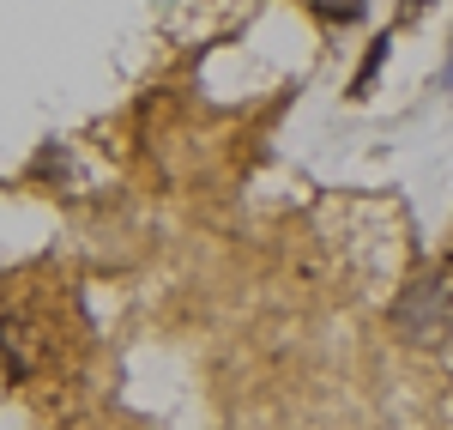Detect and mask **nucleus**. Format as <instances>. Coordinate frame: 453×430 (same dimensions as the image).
<instances>
[{"label": "nucleus", "mask_w": 453, "mask_h": 430, "mask_svg": "<svg viewBox=\"0 0 453 430\" xmlns=\"http://www.w3.org/2000/svg\"><path fill=\"white\" fill-rule=\"evenodd\" d=\"M0 358H12V376L31 370V352H25V322H0Z\"/></svg>", "instance_id": "obj_2"}, {"label": "nucleus", "mask_w": 453, "mask_h": 430, "mask_svg": "<svg viewBox=\"0 0 453 430\" xmlns=\"http://www.w3.org/2000/svg\"><path fill=\"white\" fill-rule=\"evenodd\" d=\"M393 327H399L405 340H418V346L448 340V333H453V261L418 273L411 285L399 291V303H393Z\"/></svg>", "instance_id": "obj_1"}]
</instances>
